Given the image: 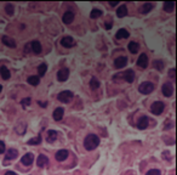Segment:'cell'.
Returning <instances> with one entry per match:
<instances>
[{"instance_id": "cell-20", "label": "cell", "mask_w": 177, "mask_h": 175, "mask_svg": "<svg viewBox=\"0 0 177 175\" xmlns=\"http://www.w3.org/2000/svg\"><path fill=\"white\" fill-rule=\"evenodd\" d=\"M129 32L126 31V29H124V28H121V29H119L118 31V33L115 34V38L117 39H126V38H129Z\"/></svg>"}, {"instance_id": "cell-43", "label": "cell", "mask_w": 177, "mask_h": 175, "mask_svg": "<svg viewBox=\"0 0 177 175\" xmlns=\"http://www.w3.org/2000/svg\"><path fill=\"white\" fill-rule=\"evenodd\" d=\"M2 90H3V86H2V85H0V93H2Z\"/></svg>"}, {"instance_id": "cell-24", "label": "cell", "mask_w": 177, "mask_h": 175, "mask_svg": "<svg viewBox=\"0 0 177 175\" xmlns=\"http://www.w3.org/2000/svg\"><path fill=\"white\" fill-rule=\"evenodd\" d=\"M127 48H129V50H130L131 54H136V52L138 51V49H140V45H138V43H136V41H130Z\"/></svg>"}, {"instance_id": "cell-23", "label": "cell", "mask_w": 177, "mask_h": 175, "mask_svg": "<svg viewBox=\"0 0 177 175\" xmlns=\"http://www.w3.org/2000/svg\"><path fill=\"white\" fill-rule=\"evenodd\" d=\"M126 15H127V8L125 5L119 6V9L117 10V16L118 17H125Z\"/></svg>"}, {"instance_id": "cell-21", "label": "cell", "mask_w": 177, "mask_h": 175, "mask_svg": "<svg viewBox=\"0 0 177 175\" xmlns=\"http://www.w3.org/2000/svg\"><path fill=\"white\" fill-rule=\"evenodd\" d=\"M18 156V152H17V150H15V148H10L8 152H6V159L8 160H11V159H15L16 157Z\"/></svg>"}, {"instance_id": "cell-37", "label": "cell", "mask_w": 177, "mask_h": 175, "mask_svg": "<svg viewBox=\"0 0 177 175\" xmlns=\"http://www.w3.org/2000/svg\"><path fill=\"white\" fill-rule=\"evenodd\" d=\"M31 50H32V48H31V43H28V44L24 46V51H26V52H29Z\"/></svg>"}, {"instance_id": "cell-25", "label": "cell", "mask_w": 177, "mask_h": 175, "mask_svg": "<svg viewBox=\"0 0 177 175\" xmlns=\"http://www.w3.org/2000/svg\"><path fill=\"white\" fill-rule=\"evenodd\" d=\"M173 8H175V3L173 2H165L164 3V10L166 12H172Z\"/></svg>"}, {"instance_id": "cell-18", "label": "cell", "mask_w": 177, "mask_h": 175, "mask_svg": "<svg viewBox=\"0 0 177 175\" xmlns=\"http://www.w3.org/2000/svg\"><path fill=\"white\" fill-rule=\"evenodd\" d=\"M31 48L33 50L34 54H40L41 52V44L38 41V40H34L31 43Z\"/></svg>"}, {"instance_id": "cell-4", "label": "cell", "mask_w": 177, "mask_h": 175, "mask_svg": "<svg viewBox=\"0 0 177 175\" xmlns=\"http://www.w3.org/2000/svg\"><path fill=\"white\" fill-rule=\"evenodd\" d=\"M164 108H165V105H164L161 101H156V102H154V104L150 106V112H152L153 114H155V116H159V114L163 113Z\"/></svg>"}, {"instance_id": "cell-13", "label": "cell", "mask_w": 177, "mask_h": 175, "mask_svg": "<svg viewBox=\"0 0 177 175\" xmlns=\"http://www.w3.org/2000/svg\"><path fill=\"white\" fill-rule=\"evenodd\" d=\"M2 41H3V44H5L9 48H16V43L14 41V39L10 38V37H8V35H4L2 38Z\"/></svg>"}, {"instance_id": "cell-26", "label": "cell", "mask_w": 177, "mask_h": 175, "mask_svg": "<svg viewBox=\"0 0 177 175\" xmlns=\"http://www.w3.org/2000/svg\"><path fill=\"white\" fill-rule=\"evenodd\" d=\"M28 83H29L31 85H33V86H37V85L40 83V78L37 77V75H32V77L28 78Z\"/></svg>"}, {"instance_id": "cell-16", "label": "cell", "mask_w": 177, "mask_h": 175, "mask_svg": "<svg viewBox=\"0 0 177 175\" xmlns=\"http://www.w3.org/2000/svg\"><path fill=\"white\" fill-rule=\"evenodd\" d=\"M63 113H64V110L62 108V107H58V108H56L55 111H53V114H52V117H53V119L55 121H61L62 119V117H63Z\"/></svg>"}, {"instance_id": "cell-32", "label": "cell", "mask_w": 177, "mask_h": 175, "mask_svg": "<svg viewBox=\"0 0 177 175\" xmlns=\"http://www.w3.org/2000/svg\"><path fill=\"white\" fill-rule=\"evenodd\" d=\"M40 142H41V136H37V137L29 140L28 141V145H39Z\"/></svg>"}, {"instance_id": "cell-17", "label": "cell", "mask_w": 177, "mask_h": 175, "mask_svg": "<svg viewBox=\"0 0 177 175\" xmlns=\"http://www.w3.org/2000/svg\"><path fill=\"white\" fill-rule=\"evenodd\" d=\"M153 8H154V5H153L152 3H144V4L141 6L140 11H141V14H148L149 11L153 10Z\"/></svg>"}, {"instance_id": "cell-3", "label": "cell", "mask_w": 177, "mask_h": 175, "mask_svg": "<svg viewBox=\"0 0 177 175\" xmlns=\"http://www.w3.org/2000/svg\"><path fill=\"white\" fill-rule=\"evenodd\" d=\"M73 93L72 91H69V90H64V91H62V93H60L58 94V96H57V99L61 101V102H63V104H68V102H70V100L73 99Z\"/></svg>"}, {"instance_id": "cell-15", "label": "cell", "mask_w": 177, "mask_h": 175, "mask_svg": "<svg viewBox=\"0 0 177 175\" xmlns=\"http://www.w3.org/2000/svg\"><path fill=\"white\" fill-rule=\"evenodd\" d=\"M73 20H74V14H73V12H70V11H67V12L63 15V17H62V21H63L66 25L72 23V22H73Z\"/></svg>"}, {"instance_id": "cell-41", "label": "cell", "mask_w": 177, "mask_h": 175, "mask_svg": "<svg viewBox=\"0 0 177 175\" xmlns=\"http://www.w3.org/2000/svg\"><path fill=\"white\" fill-rule=\"evenodd\" d=\"M39 105H40V106H43V107H46V104H45V102H41V101H39Z\"/></svg>"}, {"instance_id": "cell-33", "label": "cell", "mask_w": 177, "mask_h": 175, "mask_svg": "<svg viewBox=\"0 0 177 175\" xmlns=\"http://www.w3.org/2000/svg\"><path fill=\"white\" fill-rule=\"evenodd\" d=\"M5 11H6V14L8 15H14V6L11 5V4H8L6 6H5Z\"/></svg>"}, {"instance_id": "cell-12", "label": "cell", "mask_w": 177, "mask_h": 175, "mask_svg": "<svg viewBox=\"0 0 177 175\" xmlns=\"http://www.w3.org/2000/svg\"><path fill=\"white\" fill-rule=\"evenodd\" d=\"M68 154H69V153H68L67 150H60V151L56 153V159H57L58 162H63V160L67 159Z\"/></svg>"}, {"instance_id": "cell-9", "label": "cell", "mask_w": 177, "mask_h": 175, "mask_svg": "<svg viewBox=\"0 0 177 175\" xmlns=\"http://www.w3.org/2000/svg\"><path fill=\"white\" fill-rule=\"evenodd\" d=\"M137 66L141 67V68H147V66H148V57H147L146 54H142V55L138 57V60H137Z\"/></svg>"}, {"instance_id": "cell-38", "label": "cell", "mask_w": 177, "mask_h": 175, "mask_svg": "<svg viewBox=\"0 0 177 175\" xmlns=\"http://www.w3.org/2000/svg\"><path fill=\"white\" fill-rule=\"evenodd\" d=\"M112 26H113L112 20H109V22H107V23H106V28H107V29H111V28H112Z\"/></svg>"}, {"instance_id": "cell-10", "label": "cell", "mask_w": 177, "mask_h": 175, "mask_svg": "<svg viewBox=\"0 0 177 175\" xmlns=\"http://www.w3.org/2000/svg\"><path fill=\"white\" fill-rule=\"evenodd\" d=\"M123 78L127 81V83H132L135 80V72L132 69H127L123 73Z\"/></svg>"}, {"instance_id": "cell-7", "label": "cell", "mask_w": 177, "mask_h": 175, "mask_svg": "<svg viewBox=\"0 0 177 175\" xmlns=\"http://www.w3.org/2000/svg\"><path fill=\"white\" fill-rule=\"evenodd\" d=\"M127 64V58L125 57V56H121V57H118V58H115V61H114V66L117 67V68H124L125 66Z\"/></svg>"}, {"instance_id": "cell-28", "label": "cell", "mask_w": 177, "mask_h": 175, "mask_svg": "<svg viewBox=\"0 0 177 175\" xmlns=\"http://www.w3.org/2000/svg\"><path fill=\"white\" fill-rule=\"evenodd\" d=\"M153 66H154V68L158 69V71H163V69H164V62H163L161 60L154 61V62H153Z\"/></svg>"}, {"instance_id": "cell-27", "label": "cell", "mask_w": 177, "mask_h": 175, "mask_svg": "<svg viewBox=\"0 0 177 175\" xmlns=\"http://www.w3.org/2000/svg\"><path fill=\"white\" fill-rule=\"evenodd\" d=\"M57 139V133L55 130H49L47 133V142H53Z\"/></svg>"}, {"instance_id": "cell-5", "label": "cell", "mask_w": 177, "mask_h": 175, "mask_svg": "<svg viewBox=\"0 0 177 175\" xmlns=\"http://www.w3.org/2000/svg\"><path fill=\"white\" fill-rule=\"evenodd\" d=\"M172 93H173V86H172V84L171 83H165L163 85V94H164V96L170 97L172 95Z\"/></svg>"}, {"instance_id": "cell-35", "label": "cell", "mask_w": 177, "mask_h": 175, "mask_svg": "<svg viewBox=\"0 0 177 175\" xmlns=\"http://www.w3.org/2000/svg\"><path fill=\"white\" fill-rule=\"evenodd\" d=\"M146 175H161V173H160V170H158V169H150Z\"/></svg>"}, {"instance_id": "cell-19", "label": "cell", "mask_w": 177, "mask_h": 175, "mask_svg": "<svg viewBox=\"0 0 177 175\" xmlns=\"http://www.w3.org/2000/svg\"><path fill=\"white\" fill-rule=\"evenodd\" d=\"M0 75H2L3 79L8 80V79H10V77H11V73H10V71H9L5 66H3L2 68H0Z\"/></svg>"}, {"instance_id": "cell-42", "label": "cell", "mask_w": 177, "mask_h": 175, "mask_svg": "<svg viewBox=\"0 0 177 175\" xmlns=\"http://www.w3.org/2000/svg\"><path fill=\"white\" fill-rule=\"evenodd\" d=\"M115 5H118L117 2H112V3H111V6H115Z\"/></svg>"}, {"instance_id": "cell-39", "label": "cell", "mask_w": 177, "mask_h": 175, "mask_svg": "<svg viewBox=\"0 0 177 175\" xmlns=\"http://www.w3.org/2000/svg\"><path fill=\"white\" fill-rule=\"evenodd\" d=\"M169 75L173 79L175 78V68H172V69H170V72H169Z\"/></svg>"}, {"instance_id": "cell-14", "label": "cell", "mask_w": 177, "mask_h": 175, "mask_svg": "<svg viewBox=\"0 0 177 175\" xmlns=\"http://www.w3.org/2000/svg\"><path fill=\"white\" fill-rule=\"evenodd\" d=\"M33 160H34L33 153H27L22 157V164H24V165H31L33 163Z\"/></svg>"}, {"instance_id": "cell-40", "label": "cell", "mask_w": 177, "mask_h": 175, "mask_svg": "<svg viewBox=\"0 0 177 175\" xmlns=\"http://www.w3.org/2000/svg\"><path fill=\"white\" fill-rule=\"evenodd\" d=\"M5 175H17L16 173H14V171H6L5 173Z\"/></svg>"}, {"instance_id": "cell-34", "label": "cell", "mask_w": 177, "mask_h": 175, "mask_svg": "<svg viewBox=\"0 0 177 175\" xmlns=\"http://www.w3.org/2000/svg\"><path fill=\"white\" fill-rule=\"evenodd\" d=\"M21 104H22V106H23V107H27V106H29V105L32 104V99H31V97H26V99H23V100H22V102H21Z\"/></svg>"}, {"instance_id": "cell-29", "label": "cell", "mask_w": 177, "mask_h": 175, "mask_svg": "<svg viewBox=\"0 0 177 175\" xmlns=\"http://www.w3.org/2000/svg\"><path fill=\"white\" fill-rule=\"evenodd\" d=\"M90 86H91V89H98L100 88V81H98V79H96V78H92L91 80H90Z\"/></svg>"}, {"instance_id": "cell-2", "label": "cell", "mask_w": 177, "mask_h": 175, "mask_svg": "<svg viewBox=\"0 0 177 175\" xmlns=\"http://www.w3.org/2000/svg\"><path fill=\"white\" fill-rule=\"evenodd\" d=\"M153 90H154V85H153L152 83H149V81H144V83H142V84L138 86V91H140L141 94H143V95H148V94H150Z\"/></svg>"}, {"instance_id": "cell-30", "label": "cell", "mask_w": 177, "mask_h": 175, "mask_svg": "<svg viewBox=\"0 0 177 175\" xmlns=\"http://www.w3.org/2000/svg\"><path fill=\"white\" fill-rule=\"evenodd\" d=\"M100 16H102V11L98 10V9H94L91 11V14H90V17L91 18H98Z\"/></svg>"}, {"instance_id": "cell-1", "label": "cell", "mask_w": 177, "mask_h": 175, "mask_svg": "<svg viewBox=\"0 0 177 175\" xmlns=\"http://www.w3.org/2000/svg\"><path fill=\"white\" fill-rule=\"evenodd\" d=\"M100 145V137L95 134H90V135H87L84 140V146L87 151H92L95 150L97 146Z\"/></svg>"}, {"instance_id": "cell-6", "label": "cell", "mask_w": 177, "mask_h": 175, "mask_svg": "<svg viewBox=\"0 0 177 175\" xmlns=\"http://www.w3.org/2000/svg\"><path fill=\"white\" fill-rule=\"evenodd\" d=\"M68 77H69V69L68 68H62L57 73V78H58L60 81H66L68 79Z\"/></svg>"}, {"instance_id": "cell-8", "label": "cell", "mask_w": 177, "mask_h": 175, "mask_svg": "<svg viewBox=\"0 0 177 175\" xmlns=\"http://www.w3.org/2000/svg\"><path fill=\"white\" fill-rule=\"evenodd\" d=\"M61 45L64 46V48H72L75 45V41L72 37H64L62 40H61Z\"/></svg>"}, {"instance_id": "cell-11", "label": "cell", "mask_w": 177, "mask_h": 175, "mask_svg": "<svg viewBox=\"0 0 177 175\" xmlns=\"http://www.w3.org/2000/svg\"><path fill=\"white\" fill-rule=\"evenodd\" d=\"M148 124H149V119H148V117H146V116H143V117H141L140 119H138V123H137V127H138V129H146V128H148Z\"/></svg>"}, {"instance_id": "cell-36", "label": "cell", "mask_w": 177, "mask_h": 175, "mask_svg": "<svg viewBox=\"0 0 177 175\" xmlns=\"http://www.w3.org/2000/svg\"><path fill=\"white\" fill-rule=\"evenodd\" d=\"M5 152V144L3 141H0V154Z\"/></svg>"}, {"instance_id": "cell-31", "label": "cell", "mask_w": 177, "mask_h": 175, "mask_svg": "<svg viewBox=\"0 0 177 175\" xmlns=\"http://www.w3.org/2000/svg\"><path fill=\"white\" fill-rule=\"evenodd\" d=\"M46 69H47V66H46L45 63H41V64L38 67V72H39L40 75H44V74L46 73Z\"/></svg>"}, {"instance_id": "cell-22", "label": "cell", "mask_w": 177, "mask_h": 175, "mask_svg": "<svg viewBox=\"0 0 177 175\" xmlns=\"http://www.w3.org/2000/svg\"><path fill=\"white\" fill-rule=\"evenodd\" d=\"M47 163H49V158H47L46 156H44V154H40V156L38 157V160H37V164H38V167H45Z\"/></svg>"}]
</instances>
